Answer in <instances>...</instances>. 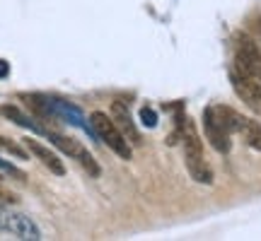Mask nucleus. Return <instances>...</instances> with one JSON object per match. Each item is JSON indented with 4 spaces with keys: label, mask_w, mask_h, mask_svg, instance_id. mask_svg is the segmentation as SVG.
Here are the masks:
<instances>
[{
    "label": "nucleus",
    "mask_w": 261,
    "mask_h": 241,
    "mask_svg": "<svg viewBox=\"0 0 261 241\" xmlns=\"http://www.w3.org/2000/svg\"><path fill=\"white\" fill-rule=\"evenodd\" d=\"M24 147L34 155V157L44 164V167L48 169V171H54L56 176H65V164H63V159L58 157L54 149H48L46 145H41L39 140H34V138H27L24 140Z\"/></svg>",
    "instance_id": "nucleus-9"
},
{
    "label": "nucleus",
    "mask_w": 261,
    "mask_h": 241,
    "mask_svg": "<svg viewBox=\"0 0 261 241\" xmlns=\"http://www.w3.org/2000/svg\"><path fill=\"white\" fill-rule=\"evenodd\" d=\"M234 65L244 70L247 75H252L256 80H261V51L256 48L249 37H237V44H234Z\"/></svg>",
    "instance_id": "nucleus-5"
},
{
    "label": "nucleus",
    "mask_w": 261,
    "mask_h": 241,
    "mask_svg": "<svg viewBox=\"0 0 261 241\" xmlns=\"http://www.w3.org/2000/svg\"><path fill=\"white\" fill-rule=\"evenodd\" d=\"M112 118H114V123L119 126V130L128 138L130 145H140V142H143V138H140V133H138V126L130 118V109L126 106V102L116 99V102L112 104Z\"/></svg>",
    "instance_id": "nucleus-8"
},
{
    "label": "nucleus",
    "mask_w": 261,
    "mask_h": 241,
    "mask_svg": "<svg viewBox=\"0 0 261 241\" xmlns=\"http://www.w3.org/2000/svg\"><path fill=\"white\" fill-rule=\"evenodd\" d=\"M230 82H232L234 94H237L249 109L261 113V80L247 75L244 70H240V68L232 63V68H230Z\"/></svg>",
    "instance_id": "nucleus-3"
},
{
    "label": "nucleus",
    "mask_w": 261,
    "mask_h": 241,
    "mask_svg": "<svg viewBox=\"0 0 261 241\" xmlns=\"http://www.w3.org/2000/svg\"><path fill=\"white\" fill-rule=\"evenodd\" d=\"M138 116H140V123H143L145 128H155V126H158V111H155V109L143 106Z\"/></svg>",
    "instance_id": "nucleus-14"
},
{
    "label": "nucleus",
    "mask_w": 261,
    "mask_h": 241,
    "mask_svg": "<svg viewBox=\"0 0 261 241\" xmlns=\"http://www.w3.org/2000/svg\"><path fill=\"white\" fill-rule=\"evenodd\" d=\"M181 140H184V162H187L189 176L194 178L196 184L211 186L213 184V171L208 167V162L203 157V145L196 135V130L191 123H187L181 128Z\"/></svg>",
    "instance_id": "nucleus-1"
},
{
    "label": "nucleus",
    "mask_w": 261,
    "mask_h": 241,
    "mask_svg": "<svg viewBox=\"0 0 261 241\" xmlns=\"http://www.w3.org/2000/svg\"><path fill=\"white\" fill-rule=\"evenodd\" d=\"M203 133H205V140L211 142V147L220 155H227L230 152V133L220 126V120L215 118L213 113V106H208L203 111Z\"/></svg>",
    "instance_id": "nucleus-7"
},
{
    "label": "nucleus",
    "mask_w": 261,
    "mask_h": 241,
    "mask_svg": "<svg viewBox=\"0 0 261 241\" xmlns=\"http://www.w3.org/2000/svg\"><path fill=\"white\" fill-rule=\"evenodd\" d=\"M242 135H244V142H247L249 147L261 152V123L259 120H249V118L244 120Z\"/></svg>",
    "instance_id": "nucleus-12"
},
{
    "label": "nucleus",
    "mask_w": 261,
    "mask_h": 241,
    "mask_svg": "<svg viewBox=\"0 0 261 241\" xmlns=\"http://www.w3.org/2000/svg\"><path fill=\"white\" fill-rule=\"evenodd\" d=\"M0 113H3L5 118H10L12 123H17V126H22V128L32 130V133H37V135H46V133H48V130L41 126V123H37V120L32 118V116H27V113H22L17 106H12V104H5V106H0Z\"/></svg>",
    "instance_id": "nucleus-11"
},
{
    "label": "nucleus",
    "mask_w": 261,
    "mask_h": 241,
    "mask_svg": "<svg viewBox=\"0 0 261 241\" xmlns=\"http://www.w3.org/2000/svg\"><path fill=\"white\" fill-rule=\"evenodd\" d=\"M90 120H92L94 138L102 140V142L112 149L114 155H119L121 159H130V157H133V149H130L128 138H126L121 130H119V126L114 123L112 116H107V113H102V111H94L92 116H90Z\"/></svg>",
    "instance_id": "nucleus-2"
},
{
    "label": "nucleus",
    "mask_w": 261,
    "mask_h": 241,
    "mask_svg": "<svg viewBox=\"0 0 261 241\" xmlns=\"http://www.w3.org/2000/svg\"><path fill=\"white\" fill-rule=\"evenodd\" d=\"M15 200H17L15 195H12V193H8V191H3V188H0V210H5V205L15 203Z\"/></svg>",
    "instance_id": "nucleus-16"
},
{
    "label": "nucleus",
    "mask_w": 261,
    "mask_h": 241,
    "mask_svg": "<svg viewBox=\"0 0 261 241\" xmlns=\"http://www.w3.org/2000/svg\"><path fill=\"white\" fill-rule=\"evenodd\" d=\"M10 75V63H5V61H0V80H5Z\"/></svg>",
    "instance_id": "nucleus-17"
},
{
    "label": "nucleus",
    "mask_w": 261,
    "mask_h": 241,
    "mask_svg": "<svg viewBox=\"0 0 261 241\" xmlns=\"http://www.w3.org/2000/svg\"><path fill=\"white\" fill-rule=\"evenodd\" d=\"M0 229L15 234L17 239H24V241L41 239L39 227L29 220L27 215H22V213H3V210H0Z\"/></svg>",
    "instance_id": "nucleus-6"
},
{
    "label": "nucleus",
    "mask_w": 261,
    "mask_h": 241,
    "mask_svg": "<svg viewBox=\"0 0 261 241\" xmlns=\"http://www.w3.org/2000/svg\"><path fill=\"white\" fill-rule=\"evenodd\" d=\"M46 138L56 145L63 155H68V157H73L80 167L90 174L92 178H99V174H102V169H99V164H97V159L87 152V149L77 142V140H70V138H65V135H58V133H46Z\"/></svg>",
    "instance_id": "nucleus-4"
},
{
    "label": "nucleus",
    "mask_w": 261,
    "mask_h": 241,
    "mask_svg": "<svg viewBox=\"0 0 261 241\" xmlns=\"http://www.w3.org/2000/svg\"><path fill=\"white\" fill-rule=\"evenodd\" d=\"M213 113H215V118L220 120V126H223L230 135L232 133H242L244 128V116L240 111H234L232 106H225V104H218V106H213Z\"/></svg>",
    "instance_id": "nucleus-10"
},
{
    "label": "nucleus",
    "mask_w": 261,
    "mask_h": 241,
    "mask_svg": "<svg viewBox=\"0 0 261 241\" xmlns=\"http://www.w3.org/2000/svg\"><path fill=\"white\" fill-rule=\"evenodd\" d=\"M0 149H5L8 155H12V157H17V159H27L29 155V149H24V147H19L17 142H12V140H8V138H3L0 135Z\"/></svg>",
    "instance_id": "nucleus-13"
},
{
    "label": "nucleus",
    "mask_w": 261,
    "mask_h": 241,
    "mask_svg": "<svg viewBox=\"0 0 261 241\" xmlns=\"http://www.w3.org/2000/svg\"><path fill=\"white\" fill-rule=\"evenodd\" d=\"M0 171H5V174H10V176H15L17 181H24V171H19L17 167H12V164L5 162V159H0Z\"/></svg>",
    "instance_id": "nucleus-15"
}]
</instances>
